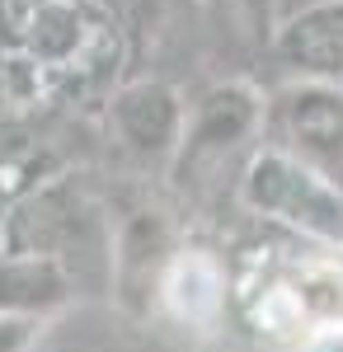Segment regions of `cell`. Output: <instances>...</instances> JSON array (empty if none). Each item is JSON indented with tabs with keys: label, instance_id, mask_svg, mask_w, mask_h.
Segmentation results:
<instances>
[{
	"label": "cell",
	"instance_id": "obj_14",
	"mask_svg": "<svg viewBox=\"0 0 343 352\" xmlns=\"http://www.w3.org/2000/svg\"><path fill=\"white\" fill-rule=\"evenodd\" d=\"M236 19H245V28L259 38V43H268L273 38V24H278V0H221Z\"/></svg>",
	"mask_w": 343,
	"mask_h": 352
},
{
	"label": "cell",
	"instance_id": "obj_7",
	"mask_svg": "<svg viewBox=\"0 0 343 352\" xmlns=\"http://www.w3.org/2000/svg\"><path fill=\"white\" fill-rule=\"evenodd\" d=\"M156 300L174 324L193 329V333H211L226 320L231 305V268L226 258L207 249V244H174L169 263L160 272Z\"/></svg>",
	"mask_w": 343,
	"mask_h": 352
},
{
	"label": "cell",
	"instance_id": "obj_18",
	"mask_svg": "<svg viewBox=\"0 0 343 352\" xmlns=\"http://www.w3.org/2000/svg\"><path fill=\"white\" fill-rule=\"evenodd\" d=\"M278 5H282V14H287V10H296V5H306V0H278Z\"/></svg>",
	"mask_w": 343,
	"mask_h": 352
},
{
	"label": "cell",
	"instance_id": "obj_15",
	"mask_svg": "<svg viewBox=\"0 0 343 352\" xmlns=\"http://www.w3.org/2000/svg\"><path fill=\"white\" fill-rule=\"evenodd\" d=\"M38 320H19V315H0V352H28L38 338Z\"/></svg>",
	"mask_w": 343,
	"mask_h": 352
},
{
	"label": "cell",
	"instance_id": "obj_2",
	"mask_svg": "<svg viewBox=\"0 0 343 352\" xmlns=\"http://www.w3.org/2000/svg\"><path fill=\"white\" fill-rule=\"evenodd\" d=\"M19 56L43 76L48 89H108L123 66V38L108 24V14L94 0H52L14 19Z\"/></svg>",
	"mask_w": 343,
	"mask_h": 352
},
{
	"label": "cell",
	"instance_id": "obj_5",
	"mask_svg": "<svg viewBox=\"0 0 343 352\" xmlns=\"http://www.w3.org/2000/svg\"><path fill=\"white\" fill-rule=\"evenodd\" d=\"M273 127L278 151L296 155L301 164L320 169L334 184V169L343 160V89L320 80H291L273 99Z\"/></svg>",
	"mask_w": 343,
	"mask_h": 352
},
{
	"label": "cell",
	"instance_id": "obj_8",
	"mask_svg": "<svg viewBox=\"0 0 343 352\" xmlns=\"http://www.w3.org/2000/svg\"><path fill=\"white\" fill-rule=\"evenodd\" d=\"M80 226H85L80 192L66 179H48L19 202H10V212L0 217V240L5 254H38L66 268V249L80 244Z\"/></svg>",
	"mask_w": 343,
	"mask_h": 352
},
{
	"label": "cell",
	"instance_id": "obj_12",
	"mask_svg": "<svg viewBox=\"0 0 343 352\" xmlns=\"http://www.w3.org/2000/svg\"><path fill=\"white\" fill-rule=\"evenodd\" d=\"M94 5L108 14V24L118 28V38H123L127 52H141V43L165 19V0H94Z\"/></svg>",
	"mask_w": 343,
	"mask_h": 352
},
{
	"label": "cell",
	"instance_id": "obj_20",
	"mask_svg": "<svg viewBox=\"0 0 343 352\" xmlns=\"http://www.w3.org/2000/svg\"><path fill=\"white\" fill-rule=\"evenodd\" d=\"M339 89H343V80H339Z\"/></svg>",
	"mask_w": 343,
	"mask_h": 352
},
{
	"label": "cell",
	"instance_id": "obj_10",
	"mask_svg": "<svg viewBox=\"0 0 343 352\" xmlns=\"http://www.w3.org/2000/svg\"><path fill=\"white\" fill-rule=\"evenodd\" d=\"M169 254H174L169 221L160 217V212H136V217L123 226L113 254H108L118 296L127 300V305H136V310H141L146 300H156L160 272H165V263H169Z\"/></svg>",
	"mask_w": 343,
	"mask_h": 352
},
{
	"label": "cell",
	"instance_id": "obj_3",
	"mask_svg": "<svg viewBox=\"0 0 343 352\" xmlns=\"http://www.w3.org/2000/svg\"><path fill=\"white\" fill-rule=\"evenodd\" d=\"M240 202L254 217L282 226L287 235L339 249L343 244V192L311 164L278 146H259L240 174Z\"/></svg>",
	"mask_w": 343,
	"mask_h": 352
},
{
	"label": "cell",
	"instance_id": "obj_6",
	"mask_svg": "<svg viewBox=\"0 0 343 352\" xmlns=\"http://www.w3.org/2000/svg\"><path fill=\"white\" fill-rule=\"evenodd\" d=\"M184 118H188L184 94L156 76L123 80L108 94V127L118 132V141L136 160H174L179 136H184Z\"/></svg>",
	"mask_w": 343,
	"mask_h": 352
},
{
	"label": "cell",
	"instance_id": "obj_1",
	"mask_svg": "<svg viewBox=\"0 0 343 352\" xmlns=\"http://www.w3.org/2000/svg\"><path fill=\"white\" fill-rule=\"evenodd\" d=\"M226 310H236L245 333L268 348L343 338V254L287 230L249 244L231 272Z\"/></svg>",
	"mask_w": 343,
	"mask_h": 352
},
{
	"label": "cell",
	"instance_id": "obj_4",
	"mask_svg": "<svg viewBox=\"0 0 343 352\" xmlns=\"http://www.w3.org/2000/svg\"><path fill=\"white\" fill-rule=\"evenodd\" d=\"M268 122L264 94L249 80H221L198 94V104L184 118V136L174 151V174L179 184H193V174H211L226 164L245 141H254Z\"/></svg>",
	"mask_w": 343,
	"mask_h": 352
},
{
	"label": "cell",
	"instance_id": "obj_17",
	"mask_svg": "<svg viewBox=\"0 0 343 352\" xmlns=\"http://www.w3.org/2000/svg\"><path fill=\"white\" fill-rule=\"evenodd\" d=\"M334 188L343 192V160H339V169H334Z\"/></svg>",
	"mask_w": 343,
	"mask_h": 352
},
{
	"label": "cell",
	"instance_id": "obj_16",
	"mask_svg": "<svg viewBox=\"0 0 343 352\" xmlns=\"http://www.w3.org/2000/svg\"><path fill=\"white\" fill-rule=\"evenodd\" d=\"M5 10H10V19H19V14H28V10H38V5H52V0H0Z\"/></svg>",
	"mask_w": 343,
	"mask_h": 352
},
{
	"label": "cell",
	"instance_id": "obj_13",
	"mask_svg": "<svg viewBox=\"0 0 343 352\" xmlns=\"http://www.w3.org/2000/svg\"><path fill=\"white\" fill-rule=\"evenodd\" d=\"M48 155L33 146H0V202H19L24 192L48 184Z\"/></svg>",
	"mask_w": 343,
	"mask_h": 352
},
{
	"label": "cell",
	"instance_id": "obj_9",
	"mask_svg": "<svg viewBox=\"0 0 343 352\" xmlns=\"http://www.w3.org/2000/svg\"><path fill=\"white\" fill-rule=\"evenodd\" d=\"M268 47L287 66L291 80L339 85L343 80V0H306L287 14H278Z\"/></svg>",
	"mask_w": 343,
	"mask_h": 352
},
{
	"label": "cell",
	"instance_id": "obj_19",
	"mask_svg": "<svg viewBox=\"0 0 343 352\" xmlns=\"http://www.w3.org/2000/svg\"><path fill=\"white\" fill-rule=\"evenodd\" d=\"M339 254H343V244H339Z\"/></svg>",
	"mask_w": 343,
	"mask_h": 352
},
{
	"label": "cell",
	"instance_id": "obj_11",
	"mask_svg": "<svg viewBox=\"0 0 343 352\" xmlns=\"http://www.w3.org/2000/svg\"><path fill=\"white\" fill-rule=\"evenodd\" d=\"M71 296H76V277L56 258H38V254H5L0 258V315H19V320L43 324Z\"/></svg>",
	"mask_w": 343,
	"mask_h": 352
}]
</instances>
